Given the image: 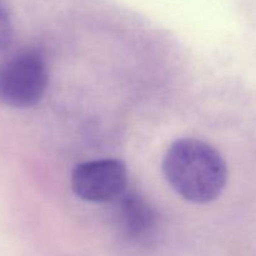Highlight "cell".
<instances>
[{
  "instance_id": "6da1fadb",
  "label": "cell",
  "mask_w": 256,
  "mask_h": 256,
  "mask_svg": "<svg viewBox=\"0 0 256 256\" xmlns=\"http://www.w3.org/2000/svg\"><path fill=\"white\" fill-rule=\"evenodd\" d=\"M162 172L172 189L195 204L216 200L228 179L222 154L208 142L192 138L178 139L168 148Z\"/></svg>"
},
{
  "instance_id": "5b68a950",
  "label": "cell",
  "mask_w": 256,
  "mask_h": 256,
  "mask_svg": "<svg viewBox=\"0 0 256 256\" xmlns=\"http://www.w3.org/2000/svg\"><path fill=\"white\" fill-rule=\"evenodd\" d=\"M12 22L4 2L0 0V52L6 49L12 40Z\"/></svg>"
},
{
  "instance_id": "7a4b0ae2",
  "label": "cell",
  "mask_w": 256,
  "mask_h": 256,
  "mask_svg": "<svg viewBox=\"0 0 256 256\" xmlns=\"http://www.w3.org/2000/svg\"><path fill=\"white\" fill-rule=\"evenodd\" d=\"M49 82L48 65L42 52L25 49L0 64V102L16 109L36 105Z\"/></svg>"
},
{
  "instance_id": "277c9868",
  "label": "cell",
  "mask_w": 256,
  "mask_h": 256,
  "mask_svg": "<svg viewBox=\"0 0 256 256\" xmlns=\"http://www.w3.org/2000/svg\"><path fill=\"white\" fill-rule=\"evenodd\" d=\"M112 204V219L119 232L130 240L149 236L155 228V212L136 192H124Z\"/></svg>"
},
{
  "instance_id": "3957f363",
  "label": "cell",
  "mask_w": 256,
  "mask_h": 256,
  "mask_svg": "<svg viewBox=\"0 0 256 256\" xmlns=\"http://www.w3.org/2000/svg\"><path fill=\"white\" fill-rule=\"evenodd\" d=\"M128 170L116 159H100L76 165L72 174V189L89 202H112L126 192Z\"/></svg>"
}]
</instances>
